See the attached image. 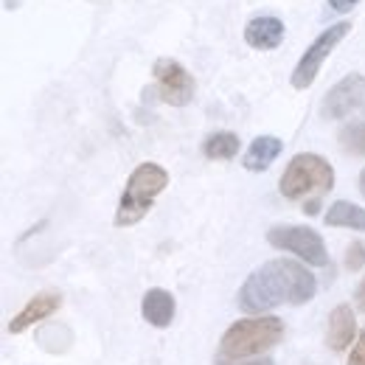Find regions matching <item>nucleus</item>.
Returning a JSON list of instances; mask_svg holds the SVG:
<instances>
[{
    "label": "nucleus",
    "instance_id": "nucleus-8",
    "mask_svg": "<svg viewBox=\"0 0 365 365\" xmlns=\"http://www.w3.org/2000/svg\"><path fill=\"white\" fill-rule=\"evenodd\" d=\"M155 82H158L160 98L172 107H185L194 98V76L178 59H166V56L158 59L155 62Z\"/></svg>",
    "mask_w": 365,
    "mask_h": 365
},
{
    "label": "nucleus",
    "instance_id": "nucleus-3",
    "mask_svg": "<svg viewBox=\"0 0 365 365\" xmlns=\"http://www.w3.org/2000/svg\"><path fill=\"white\" fill-rule=\"evenodd\" d=\"M284 340V320L278 318H247L230 323L220 343V357L245 360L262 351H270Z\"/></svg>",
    "mask_w": 365,
    "mask_h": 365
},
{
    "label": "nucleus",
    "instance_id": "nucleus-14",
    "mask_svg": "<svg viewBox=\"0 0 365 365\" xmlns=\"http://www.w3.org/2000/svg\"><path fill=\"white\" fill-rule=\"evenodd\" d=\"M323 220L331 228L365 230V208L354 205V202H346V200H337L334 205H329V211H326Z\"/></svg>",
    "mask_w": 365,
    "mask_h": 365
},
{
    "label": "nucleus",
    "instance_id": "nucleus-7",
    "mask_svg": "<svg viewBox=\"0 0 365 365\" xmlns=\"http://www.w3.org/2000/svg\"><path fill=\"white\" fill-rule=\"evenodd\" d=\"M323 118L340 121V118H351V115H365V76L351 73L346 79H340L323 98Z\"/></svg>",
    "mask_w": 365,
    "mask_h": 365
},
{
    "label": "nucleus",
    "instance_id": "nucleus-9",
    "mask_svg": "<svg viewBox=\"0 0 365 365\" xmlns=\"http://www.w3.org/2000/svg\"><path fill=\"white\" fill-rule=\"evenodd\" d=\"M281 40H284V23L273 14L253 17L245 26V43L256 51H273L281 46Z\"/></svg>",
    "mask_w": 365,
    "mask_h": 365
},
{
    "label": "nucleus",
    "instance_id": "nucleus-17",
    "mask_svg": "<svg viewBox=\"0 0 365 365\" xmlns=\"http://www.w3.org/2000/svg\"><path fill=\"white\" fill-rule=\"evenodd\" d=\"M363 264H365V245L363 242L349 245V250H346V267L354 273V270H360Z\"/></svg>",
    "mask_w": 365,
    "mask_h": 365
},
{
    "label": "nucleus",
    "instance_id": "nucleus-6",
    "mask_svg": "<svg viewBox=\"0 0 365 365\" xmlns=\"http://www.w3.org/2000/svg\"><path fill=\"white\" fill-rule=\"evenodd\" d=\"M349 31H351V23H346V20H343V23H334V26H329L318 40L304 51L301 62H298L295 71H292V88H295V91H307V88L315 82V76L320 73L323 62L329 59V53H331L334 48L346 40Z\"/></svg>",
    "mask_w": 365,
    "mask_h": 365
},
{
    "label": "nucleus",
    "instance_id": "nucleus-15",
    "mask_svg": "<svg viewBox=\"0 0 365 365\" xmlns=\"http://www.w3.org/2000/svg\"><path fill=\"white\" fill-rule=\"evenodd\" d=\"M202 152L211 160H230V158L239 155V135H233V133H214V135L205 138Z\"/></svg>",
    "mask_w": 365,
    "mask_h": 365
},
{
    "label": "nucleus",
    "instance_id": "nucleus-16",
    "mask_svg": "<svg viewBox=\"0 0 365 365\" xmlns=\"http://www.w3.org/2000/svg\"><path fill=\"white\" fill-rule=\"evenodd\" d=\"M337 138H340L343 152H349V155H354V158H365V121L346 124Z\"/></svg>",
    "mask_w": 365,
    "mask_h": 365
},
{
    "label": "nucleus",
    "instance_id": "nucleus-20",
    "mask_svg": "<svg viewBox=\"0 0 365 365\" xmlns=\"http://www.w3.org/2000/svg\"><path fill=\"white\" fill-rule=\"evenodd\" d=\"M360 0H329V9L331 11H349V9H354Z\"/></svg>",
    "mask_w": 365,
    "mask_h": 365
},
{
    "label": "nucleus",
    "instance_id": "nucleus-1",
    "mask_svg": "<svg viewBox=\"0 0 365 365\" xmlns=\"http://www.w3.org/2000/svg\"><path fill=\"white\" fill-rule=\"evenodd\" d=\"M318 292V281L304 264L275 259L247 275L239 289V307L245 312H264L278 304H307Z\"/></svg>",
    "mask_w": 365,
    "mask_h": 365
},
{
    "label": "nucleus",
    "instance_id": "nucleus-10",
    "mask_svg": "<svg viewBox=\"0 0 365 365\" xmlns=\"http://www.w3.org/2000/svg\"><path fill=\"white\" fill-rule=\"evenodd\" d=\"M59 304H62V295H59V292H40V295H34V298L20 309V315L11 318L9 331H11V334L26 331L29 326H34V323H40L43 318H48L51 312H56Z\"/></svg>",
    "mask_w": 365,
    "mask_h": 365
},
{
    "label": "nucleus",
    "instance_id": "nucleus-2",
    "mask_svg": "<svg viewBox=\"0 0 365 365\" xmlns=\"http://www.w3.org/2000/svg\"><path fill=\"white\" fill-rule=\"evenodd\" d=\"M169 185V172L158 163H140L135 172L130 175V180L124 185V194L118 200V211H115V225L118 228H130L138 225L149 208L155 205L158 194Z\"/></svg>",
    "mask_w": 365,
    "mask_h": 365
},
{
    "label": "nucleus",
    "instance_id": "nucleus-21",
    "mask_svg": "<svg viewBox=\"0 0 365 365\" xmlns=\"http://www.w3.org/2000/svg\"><path fill=\"white\" fill-rule=\"evenodd\" d=\"M357 309L365 312V275H363V281L357 284Z\"/></svg>",
    "mask_w": 365,
    "mask_h": 365
},
{
    "label": "nucleus",
    "instance_id": "nucleus-23",
    "mask_svg": "<svg viewBox=\"0 0 365 365\" xmlns=\"http://www.w3.org/2000/svg\"><path fill=\"white\" fill-rule=\"evenodd\" d=\"M360 191H363V197H365V169L360 172Z\"/></svg>",
    "mask_w": 365,
    "mask_h": 365
},
{
    "label": "nucleus",
    "instance_id": "nucleus-13",
    "mask_svg": "<svg viewBox=\"0 0 365 365\" xmlns=\"http://www.w3.org/2000/svg\"><path fill=\"white\" fill-rule=\"evenodd\" d=\"M281 149H284V143L275 135L256 138V140L247 146V152H245V158H242V166H245L247 172H264V169L273 166V160L281 155Z\"/></svg>",
    "mask_w": 365,
    "mask_h": 365
},
{
    "label": "nucleus",
    "instance_id": "nucleus-22",
    "mask_svg": "<svg viewBox=\"0 0 365 365\" xmlns=\"http://www.w3.org/2000/svg\"><path fill=\"white\" fill-rule=\"evenodd\" d=\"M318 208H320V200H309V202L304 205V211H307V214H318Z\"/></svg>",
    "mask_w": 365,
    "mask_h": 365
},
{
    "label": "nucleus",
    "instance_id": "nucleus-4",
    "mask_svg": "<svg viewBox=\"0 0 365 365\" xmlns=\"http://www.w3.org/2000/svg\"><path fill=\"white\" fill-rule=\"evenodd\" d=\"M331 185H334V169L329 166V160L312 152L295 155L278 180V188L287 200H307V197L318 200L320 194L331 191Z\"/></svg>",
    "mask_w": 365,
    "mask_h": 365
},
{
    "label": "nucleus",
    "instance_id": "nucleus-11",
    "mask_svg": "<svg viewBox=\"0 0 365 365\" xmlns=\"http://www.w3.org/2000/svg\"><path fill=\"white\" fill-rule=\"evenodd\" d=\"M354 334H357V320H354L351 307H346V304L334 307V312L329 315V331H326L329 346H331L334 351H346V349L351 346Z\"/></svg>",
    "mask_w": 365,
    "mask_h": 365
},
{
    "label": "nucleus",
    "instance_id": "nucleus-19",
    "mask_svg": "<svg viewBox=\"0 0 365 365\" xmlns=\"http://www.w3.org/2000/svg\"><path fill=\"white\" fill-rule=\"evenodd\" d=\"M217 365H275L270 357H256V360H225V357H220Z\"/></svg>",
    "mask_w": 365,
    "mask_h": 365
},
{
    "label": "nucleus",
    "instance_id": "nucleus-12",
    "mask_svg": "<svg viewBox=\"0 0 365 365\" xmlns=\"http://www.w3.org/2000/svg\"><path fill=\"white\" fill-rule=\"evenodd\" d=\"M140 312H143V320L152 323L155 329H166L172 323V318H175V298H172V292H166V289H149L143 295Z\"/></svg>",
    "mask_w": 365,
    "mask_h": 365
},
{
    "label": "nucleus",
    "instance_id": "nucleus-18",
    "mask_svg": "<svg viewBox=\"0 0 365 365\" xmlns=\"http://www.w3.org/2000/svg\"><path fill=\"white\" fill-rule=\"evenodd\" d=\"M349 365H365V334H360V337H357V346L351 349Z\"/></svg>",
    "mask_w": 365,
    "mask_h": 365
},
{
    "label": "nucleus",
    "instance_id": "nucleus-5",
    "mask_svg": "<svg viewBox=\"0 0 365 365\" xmlns=\"http://www.w3.org/2000/svg\"><path fill=\"white\" fill-rule=\"evenodd\" d=\"M267 242L278 250L295 253L301 262H307L312 267H326L329 264V253H326V245H323L320 233L307 228V225H275V228L267 230Z\"/></svg>",
    "mask_w": 365,
    "mask_h": 365
}]
</instances>
